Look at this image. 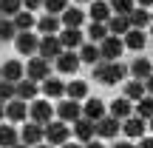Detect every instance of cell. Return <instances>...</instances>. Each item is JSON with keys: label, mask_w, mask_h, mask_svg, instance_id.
Wrapping results in <instances>:
<instances>
[{"label": "cell", "mask_w": 153, "mask_h": 148, "mask_svg": "<svg viewBox=\"0 0 153 148\" xmlns=\"http://www.w3.org/2000/svg\"><path fill=\"white\" fill-rule=\"evenodd\" d=\"M128 77V66H122L119 60L108 63V60H99L97 66H94V80L102 83V86H116V83H122Z\"/></svg>", "instance_id": "6da1fadb"}, {"label": "cell", "mask_w": 153, "mask_h": 148, "mask_svg": "<svg viewBox=\"0 0 153 148\" xmlns=\"http://www.w3.org/2000/svg\"><path fill=\"white\" fill-rule=\"evenodd\" d=\"M68 137H71V128H68V122H62V120H51V122L43 125V143H48L54 148L68 143Z\"/></svg>", "instance_id": "7a4b0ae2"}, {"label": "cell", "mask_w": 153, "mask_h": 148, "mask_svg": "<svg viewBox=\"0 0 153 148\" xmlns=\"http://www.w3.org/2000/svg\"><path fill=\"white\" fill-rule=\"evenodd\" d=\"M28 117H31V122H37V125H45V122L54 120V105H51L48 100H31V103H28Z\"/></svg>", "instance_id": "3957f363"}, {"label": "cell", "mask_w": 153, "mask_h": 148, "mask_svg": "<svg viewBox=\"0 0 153 148\" xmlns=\"http://www.w3.org/2000/svg\"><path fill=\"white\" fill-rule=\"evenodd\" d=\"M99 49V60H108V63H114V60H119L122 57V51H125V46H122V37H105L102 43L97 46Z\"/></svg>", "instance_id": "277c9868"}, {"label": "cell", "mask_w": 153, "mask_h": 148, "mask_svg": "<svg viewBox=\"0 0 153 148\" xmlns=\"http://www.w3.org/2000/svg\"><path fill=\"white\" fill-rule=\"evenodd\" d=\"M37 51H40V60H57V57L62 54L60 37H57V34H43V37H40Z\"/></svg>", "instance_id": "5b68a950"}, {"label": "cell", "mask_w": 153, "mask_h": 148, "mask_svg": "<svg viewBox=\"0 0 153 148\" xmlns=\"http://www.w3.org/2000/svg\"><path fill=\"white\" fill-rule=\"evenodd\" d=\"M119 125H122V122L116 120V117L105 114L102 120L94 122V134H97L99 140H116V134H119Z\"/></svg>", "instance_id": "8992f818"}, {"label": "cell", "mask_w": 153, "mask_h": 148, "mask_svg": "<svg viewBox=\"0 0 153 148\" xmlns=\"http://www.w3.org/2000/svg\"><path fill=\"white\" fill-rule=\"evenodd\" d=\"M54 114H57V120H62V122H76L82 117V105L76 103V100H62L60 105L54 108Z\"/></svg>", "instance_id": "52a82bcc"}, {"label": "cell", "mask_w": 153, "mask_h": 148, "mask_svg": "<svg viewBox=\"0 0 153 148\" xmlns=\"http://www.w3.org/2000/svg\"><path fill=\"white\" fill-rule=\"evenodd\" d=\"M119 131L125 134L128 140H142L145 131H148V125H145L142 117H125V120H122V125H119Z\"/></svg>", "instance_id": "ba28073f"}, {"label": "cell", "mask_w": 153, "mask_h": 148, "mask_svg": "<svg viewBox=\"0 0 153 148\" xmlns=\"http://www.w3.org/2000/svg\"><path fill=\"white\" fill-rule=\"evenodd\" d=\"M26 77L31 83H43L45 77H51V63L48 60H28V66H26Z\"/></svg>", "instance_id": "9c48e42d"}, {"label": "cell", "mask_w": 153, "mask_h": 148, "mask_svg": "<svg viewBox=\"0 0 153 148\" xmlns=\"http://www.w3.org/2000/svg\"><path fill=\"white\" fill-rule=\"evenodd\" d=\"M14 43H17V51H20V54L31 57V54H37V46H40V37H37V34H31V32H17Z\"/></svg>", "instance_id": "30bf717a"}, {"label": "cell", "mask_w": 153, "mask_h": 148, "mask_svg": "<svg viewBox=\"0 0 153 148\" xmlns=\"http://www.w3.org/2000/svg\"><path fill=\"white\" fill-rule=\"evenodd\" d=\"M122 37H125V40H122V46L131 49V51H142L145 46H148V34H145V29H128Z\"/></svg>", "instance_id": "8fae6325"}, {"label": "cell", "mask_w": 153, "mask_h": 148, "mask_svg": "<svg viewBox=\"0 0 153 148\" xmlns=\"http://www.w3.org/2000/svg\"><path fill=\"white\" fill-rule=\"evenodd\" d=\"M82 117H85V120H91V122L102 120V117H105V103H102L99 97H85V105H82Z\"/></svg>", "instance_id": "7c38bea8"}, {"label": "cell", "mask_w": 153, "mask_h": 148, "mask_svg": "<svg viewBox=\"0 0 153 148\" xmlns=\"http://www.w3.org/2000/svg\"><path fill=\"white\" fill-rule=\"evenodd\" d=\"M6 105V117H9L11 122H23L28 117V103H23V100H9V103H3Z\"/></svg>", "instance_id": "4fadbf2b"}, {"label": "cell", "mask_w": 153, "mask_h": 148, "mask_svg": "<svg viewBox=\"0 0 153 148\" xmlns=\"http://www.w3.org/2000/svg\"><path fill=\"white\" fill-rule=\"evenodd\" d=\"M20 134H23V145H28V148L43 143V125H37V122H26L20 128Z\"/></svg>", "instance_id": "5bb4252c"}, {"label": "cell", "mask_w": 153, "mask_h": 148, "mask_svg": "<svg viewBox=\"0 0 153 148\" xmlns=\"http://www.w3.org/2000/svg\"><path fill=\"white\" fill-rule=\"evenodd\" d=\"M85 34L79 32V29H62V34H60V46H62V51H71V49H79L82 43H85Z\"/></svg>", "instance_id": "9a60e30c"}, {"label": "cell", "mask_w": 153, "mask_h": 148, "mask_svg": "<svg viewBox=\"0 0 153 148\" xmlns=\"http://www.w3.org/2000/svg\"><path fill=\"white\" fill-rule=\"evenodd\" d=\"M23 74H26V68H23L20 60H9L3 68H0V80H6V83H20Z\"/></svg>", "instance_id": "2e32d148"}, {"label": "cell", "mask_w": 153, "mask_h": 148, "mask_svg": "<svg viewBox=\"0 0 153 148\" xmlns=\"http://www.w3.org/2000/svg\"><path fill=\"white\" fill-rule=\"evenodd\" d=\"M82 23H85V14H82V9H76V6L74 9L68 6V9L60 14V26L62 29H79Z\"/></svg>", "instance_id": "e0dca14e"}, {"label": "cell", "mask_w": 153, "mask_h": 148, "mask_svg": "<svg viewBox=\"0 0 153 148\" xmlns=\"http://www.w3.org/2000/svg\"><path fill=\"white\" fill-rule=\"evenodd\" d=\"M14 97L23 100V103H31L37 97V83H31L28 77H23L20 83H14Z\"/></svg>", "instance_id": "ac0fdd59"}, {"label": "cell", "mask_w": 153, "mask_h": 148, "mask_svg": "<svg viewBox=\"0 0 153 148\" xmlns=\"http://www.w3.org/2000/svg\"><path fill=\"white\" fill-rule=\"evenodd\" d=\"M105 29H108L111 37H122V34L131 29V23H128V14H111L108 23H105Z\"/></svg>", "instance_id": "d6986e66"}, {"label": "cell", "mask_w": 153, "mask_h": 148, "mask_svg": "<svg viewBox=\"0 0 153 148\" xmlns=\"http://www.w3.org/2000/svg\"><path fill=\"white\" fill-rule=\"evenodd\" d=\"M71 134L79 140V143H91V140L97 137V134H94V122H91V120H85V117H79V120L74 122Z\"/></svg>", "instance_id": "ffe728a7"}, {"label": "cell", "mask_w": 153, "mask_h": 148, "mask_svg": "<svg viewBox=\"0 0 153 148\" xmlns=\"http://www.w3.org/2000/svg\"><path fill=\"white\" fill-rule=\"evenodd\" d=\"M79 66L82 63H79V57H76L74 51H62V54L57 57V71L60 74H74Z\"/></svg>", "instance_id": "44dd1931"}, {"label": "cell", "mask_w": 153, "mask_h": 148, "mask_svg": "<svg viewBox=\"0 0 153 148\" xmlns=\"http://www.w3.org/2000/svg\"><path fill=\"white\" fill-rule=\"evenodd\" d=\"M145 94H148V88H145V83H142V80H131V83H125V88H122V97L131 100V103L142 100Z\"/></svg>", "instance_id": "7402d4cb"}, {"label": "cell", "mask_w": 153, "mask_h": 148, "mask_svg": "<svg viewBox=\"0 0 153 148\" xmlns=\"http://www.w3.org/2000/svg\"><path fill=\"white\" fill-rule=\"evenodd\" d=\"M11 23H14V29H17V32H31V29L37 26V17H34L31 11H26V9H23V11H17V14L11 17Z\"/></svg>", "instance_id": "603a6c76"}, {"label": "cell", "mask_w": 153, "mask_h": 148, "mask_svg": "<svg viewBox=\"0 0 153 148\" xmlns=\"http://www.w3.org/2000/svg\"><path fill=\"white\" fill-rule=\"evenodd\" d=\"M91 23H108L111 17V9H108V0H94L91 3Z\"/></svg>", "instance_id": "cb8c5ba5"}, {"label": "cell", "mask_w": 153, "mask_h": 148, "mask_svg": "<svg viewBox=\"0 0 153 148\" xmlns=\"http://www.w3.org/2000/svg\"><path fill=\"white\" fill-rule=\"evenodd\" d=\"M65 97L68 100H85L88 97V83L85 80H74V83H65Z\"/></svg>", "instance_id": "d4e9b609"}, {"label": "cell", "mask_w": 153, "mask_h": 148, "mask_svg": "<svg viewBox=\"0 0 153 148\" xmlns=\"http://www.w3.org/2000/svg\"><path fill=\"white\" fill-rule=\"evenodd\" d=\"M131 77H133V80H142V83L150 77V60H148V57H139V60L131 63Z\"/></svg>", "instance_id": "484cf974"}, {"label": "cell", "mask_w": 153, "mask_h": 148, "mask_svg": "<svg viewBox=\"0 0 153 148\" xmlns=\"http://www.w3.org/2000/svg\"><path fill=\"white\" fill-rule=\"evenodd\" d=\"M43 91H45V97H62V94H65V83H62L60 77H45L43 80Z\"/></svg>", "instance_id": "4316f807"}, {"label": "cell", "mask_w": 153, "mask_h": 148, "mask_svg": "<svg viewBox=\"0 0 153 148\" xmlns=\"http://www.w3.org/2000/svg\"><path fill=\"white\" fill-rule=\"evenodd\" d=\"M131 100H125V97H116L114 103H111V117H116V120H125V117H131Z\"/></svg>", "instance_id": "83f0119b"}, {"label": "cell", "mask_w": 153, "mask_h": 148, "mask_svg": "<svg viewBox=\"0 0 153 148\" xmlns=\"http://www.w3.org/2000/svg\"><path fill=\"white\" fill-rule=\"evenodd\" d=\"M128 23H131V29H145L150 23L148 9H131V11H128Z\"/></svg>", "instance_id": "f1b7e54d"}, {"label": "cell", "mask_w": 153, "mask_h": 148, "mask_svg": "<svg viewBox=\"0 0 153 148\" xmlns=\"http://www.w3.org/2000/svg\"><path fill=\"white\" fill-rule=\"evenodd\" d=\"M76 57H79V63H94V66H97V63H99V49H97V43H82Z\"/></svg>", "instance_id": "f546056e"}, {"label": "cell", "mask_w": 153, "mask_h": 148, "mask_svg": "<svg viewBox=\"0 0 153 148\" xmlns=\"http://www.w3.org/2000/svg\"><path fill=\"white\" fill-rule=\"evenodd\" d=\"M37 29L43 34H57V29H60V17H54V14H43L37 20Z\"/></svg>", "instance_id": "4dcf8cb0"}, {"label": "cell", "mask_w": 153, "mask_h": 148, "mask_svg": "<svg viewBox=\"0 0 153 148\" xmlns=\"http://www.w3.org/2000/svg\"><path fill=\"white\" fill-rule=\"evenodd\" d=\"M14 143H17V128L0 122V148H11Z\"/></svg>", "instance_id": "1f68e13d"}, {"label": "cell", "mask_w": 153, "mask_h": 148, "mask_svg": "<svg viewBox=\"0 0 153 148\" xmlns=\"http://www.w3.org/2000/svg\"><path fill=\"white\" fill-rule=\"evenodd\" d=\"M17 37V29L9 17H0V43H9V40Z\"/></svg>", "instance_id": "d6a6232c"}, {"label": "cell", "mask_w": 153, "mask_h": 148, "mask_svg": "<svg viewBox=\"0 0 153 148\" xmlns=\"http://www.w3.org/2000/svg\"><path fill=\"white\" fill-rule=\"evenodd\" d=\"M105 37H108L105 23H91V26H88V40H91V43H102Z\"/></svg>", "instance_id": "836d02e7"}, {"label": "cell", "mask_w": 153, "mask_h": 148, "mask_svg": "<svg viewBox=\"0 0 153 148\" xmlns=\"http://www.w3.org/2000/svg\"><path fill=\"white\" fill-rule=\"evenodd\" d=\"M17 11H23V3H20V0H0V14H3V17H9V20H11Z\"/></svg>", "instance_id": "e575fe53"}, {"label": "cell", "mask_w": 153, "mask_h": 148, "mask_svg": "<svg viewBox=\"0 0 153 148\" xmlns=\"http://www.w3.org/2000/svg\"><path fill=\"white\" fill-rule=\"evenodd\" d=\"M108 9H111V14H128L136 6H133V0H108Z\"/></svg>", "instance_id": "d590c367"}, {"label": "cell", "mask_w": 153, "mask_h": 148, "mask_svg": "<svg viewBox=\"0 0 153 148\" xmlns=\"http://www.w3.org/2000/svg\"><path fill=\"white\" fill-rule=\"evenodd\" d=\"M153 114V100L145 94L142 100H136V117H142V120H148V117Z\"/></svg>", "instance_id": "8d00e7d4"}, {"label": "cell", "mask_w": 153, "mask_h": 148, "mask_svg": "<svg viewBox=\"0 0 153 148\" xmlns=\"http://www.w3.org/2000/svg\"><path fill=\"white\" fill-rule=\"evenodd\" d=\"M43 6H45V11H48V14L60 17L62 11L68 9V0H43Z\"/></svg>", "instance_id": "74e56055"}, {"label": "cell", "mask_w": 153, "mask_h": 148, "mask_svg": "<svg viewBox=\"0 0 153 148\" xmlns=\"http://www.w3.org/2000/svg\"><path fill=\"white\" fill-rule=\"evenodd\" d=\"M9 100H14V83L0 80V103H9Z\"/></svg>", "instance_id": "f35d334b"}, {"label": "cell", "mask_w": 153, "mask_h": 148, "mask_svg": "<svg viewBox=\"0 0 153 148\" xmlns=\"http://www.w3.org/2000/svg\"><path fill=\"white\" fill-rule=\"evenodd\" d=\"M20 3H23V9H26V11H37L40 6H43V0H20Z\"/></svg>", "instance_id": "ab89813d"}, {"label": "cell", "mask_w": 153, "mask_h": 148, "mask_svg": "<svg viewBox=\"0 0 153 148\" xmlns=\"http://www.w3.org/2000/svg\"><path fill=\"white\" fill-rule=\"evenodd\" d=\"M139 148H153V140L150 137H142V140H139Z\"/></svg>", "instance_id": "60d3db41"}, {"label": "cell", "mask_w": 153, "mask_h": 148, "mask_svg": "<svg viewBox=\"0 0 153 148\" xmlns=\"http://www.w3.org/2000/svg\"><path fill=\"white\" fill-rule=\"evenodd\" d=\"M85 148H105V145L99 143V140H91V143H85Z\"/></svg>", "instance_id": "b9f144b4"}, {"label": "cell", "mask_w": 153, "mask_h": 148, "mask_svg": "<svg viewBox=\"0 0 153 148\" xmlns=\"http://www.w3.org/2000/svg\"><path fill=\"white\" fill-rule=\"evenodd\" d=\"M114 148H133V145H131V140H128V143H114Z\"/></svg>", "instance_id": "7bdbcfd3"}, {"label": "cell", "mask_w": 153, "mask_h": 148, "mask_svg": "<svg viewBox=\"0 0 153 148\" xmlns=\"http://www.w3.org/2000/svg\"><path fill=\"white\" fill-rule=\"evenodd\" d=\"M150 3H153V0H139V9H148Z\"/></svg>", "instance_id": "ee69618b"}, {"label": "cell", "mask_w": 153, "mask_h": 148, "mask_svg": "<svg viewBox=\"0 0 153 148\" xmlns=\"http://www.w3.org/2000/svg\"><path fill=\"white\" fill-rule=\"evenodd\" d=\"M62 148H82V145H76V143H62Z\"/></svg>", "instance_id": "f6af8a7d"}, {"label": "cell", "mask_w": 153, "mask_h": 148, "mask_svg": "<svg viewBox=\"0 0 153 148\" xmlns=\"http://www.w3.org/2000/svg\"><path fill=\"white\" fill-rule=\"evenodd\" d=\"M3 117H6V105L0 103V122H3Z\"/></svg>", "instance_id": "bcb514c9"}, {"label": "cell", "mask_w": 153, "mask_h": 148, "mask_svg": "<svg viewBox=\"0 0 153 148\" xmlns=\"http://www.w3.org/2000/svg\"><path fill=\"white\" fill-rule=\"evenodd\" d=\"M34 148H54V145H48V143H40V145H34Z\"/></svg>", "instance_id": "7dc6e473"}, {"label": "cell", "mask_w": 153, "mask_h": 148, "mask_svg": "<svg viewBox=\"0 0 153 148\" xmlns=\"http://www.w3.org/2000/svg\"><path fill=\"white\" fill-rule=\"evenodd\" d=\"M11 148H28V145H23V143H14V145H11Z\"/></svg>", "instance_id": "c3c4849f"}, {"label": "cell", "mask_w": 153, "mask_h": 148, "mask_svg": "<svg viewBox=\"0 0 153 148\" xmlns=\"http://www.w3.org/2000/svg\"><path fill=\"white\" fill-rule=\"evenodd\" d=\"M76 3H91V0H76Z\"/></svg>", "instance_id": "681fc988"}]
</instances>
